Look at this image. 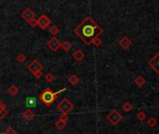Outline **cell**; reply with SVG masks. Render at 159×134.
<instances>
[{
  "label": "cell",
  "instance_id": "25",
  "mask_svg": "<svg viewBox=\"0 0 159 134\" xmlns=\"http://www.w3.org/2000/svg\"><path fill=\"white\" fill-rule=\"evenodd\" d=\"M92 44L95 45L96 47H99V46L102 44V40L99 39V37H98V38H96V39L93 40V42H92Z\"/></svg>",
  "mask_w": 159,
  "mask_h": 134
},
{
  "label": "cell",
  "instance_id": "5",
  "mask_svg": "<svg viewBox=\"0 0 159 134\" xmlns=\"http://www.w3.org/2000/svg\"><path fill=\"white\" fill-rule=\"evenodd\" d=\"M37 24H38V27L40 29L46 30L51 25V24H52V21H51V19L47 16V15L42 14V15H40L39 18L37 20Z\"/></svg>",
  "mask_w": 159,
  "mask_h": 134
},
{
  "label": "cell",
  "instance_id": "1",
  "mask_svg": "<svg viewBox=\"0 0 159 134\" xmlns=\"http://www.w3.org/2000/svg\"><path fill=\"white\" fill-rule=\"evenodd\" d=\"M74 33L81 41H83V43L89 46L96 38H98L101 34H103V29L95 22L93 18L87 16L74 29Z\"/></svg>",
  "mask_w": 159,
  "mask_h": 134
},
{
  "label": "cell",
  "instance_id": "23",
  "mask_svg": "<svg viewBox=\"0 0 159 134\" xmlns=\"http://www.w3.org/2000/svg\"><path fill=\"white\" fill-rule=\"evenodd\" d=\"M55 80V76L52 73V72H49L48 74L45 75V81L48 82H52Z\"/></svg>",
  "mask_w": 159,
  "mask_h": 134
},
{
  "label": "cell",
  "instance_id": "3",
  "mask_svg": "<svg viewBox=\"0 0 159 134\" xmlns=\"http://www.w3.org/2000/svg\"><path fill=\"white\" fill-rule=\"evenodd\" d=\"M57 109L62 113V115H68V113L74 109L73 103L69 101L68 99H64L57 105Z\"/></svg>",
  "mask_w": 159,
  "mask_h": 134
},
{
  "label": "cell",
  "instance_id": "28",
  "mask_svg": "<svg viewBox=\"0 0 159 134\" xmlns=\"http://www.w3.org/2000/svg\"><path fill=\"white\" fill-rule=\"evenodd\" d=\"M28 24H29L30 25H31L32 27H37V25H38V24H37V19L34 18L33 20L30 21V22H29Z\"/></svg>",
  "mask_w": 159,
  "mask_h": 134
},
{
  "label": "cell",
  "instance_id": "26",
  "mask_svg": "<svg viewBox=\"0 0 159 134\" xmlns=\"http://www.w3.org/2000/svg\"><path fill=\"white\" fill-rule=\"evenodd\" d=\"M3 134H18V132L15 131L11 127H9Z\"/></svg>",
  "mask_w": 159,
  "mask_h": 134
},
{
  "label": "cell",
  "instance_id": "12",
  "mask_svg": "<svg viewBox=\"0 0 159 134\" xmlns=\"http://www.w3.org/2000/svg\"><path fill=\"white\" fill-rule=\"evenodd\" d=\"M84 53L81 50L78 49V50H76L74 53L72 54V57L74 58V60H76L77 62H81V61H83V58H84Z\"/></svg>",
  "mask_w": 159,
  "mask_h": 134
},
{
  "label": "cell",
  "instance_id": "7",
  "mask_svg": "<svg viewBox=\"0 0 159 134\" xmlns=\"http://www.w3.org/2000/svg\"><path fill=\"white\" fill-rule=\"evenodd\" d=\"M149 66L156 74L159 75V52L149 61Z\"/></svg>",
  "mask_w": 159,
  "mask_h": 134
},
{
  "label": "cell",
  "instance_id": "16",
  "mask_svg": "<svg viewBox=\"0 0 159 134\" xmlns=\"http://www.w3.org/2000/svg\"><path fill=\"white\" fill-rule=\"evenodd\" d=\"M19 87L17 86V85H12L11 87L9 88V90H8V92L11 94V96H16L18 93H19Z\"/></svg>",
  "mask_w": 159,
  "mask_h": 134
},
{
  "label": "cell",
  "instance_id": "2",
  "mask_svg": "<svg viewBox=\"0 0 159 134\" xmlns=\"http://www.w3.org/2000/svg\"><path fill=\"white\" fill-rule=\"evenodd\" d=\"M65 90H66V87H64L63 89H61L57 92H53L51 90L50 87H47V88L39 95V100H41V102L46 106H51L56 100H57V95L60 94V93L64 92Z\"/></svg>",
  "mask_w": 159,
  "mask_h": 134
},
{
  "label": "cell",
  "instance_id": "19",
  "mask_svg": "<svg viewBox=\"0 0 159 134\" xmlns=\"http://www.w3.org/2000/svg\"><path fill=\"white\" fill-rule=\"evenodd\" d=\"M54 125H55V128H57L58 130H63L64 128H66V122H64L62 120L58 119V121L56 122Z\"/></svg>",
  "mask_w": 159,
  "mask_h": 134
},
{
  "label": "cell",
  "instance_id": "18",
  "mask_svg": "<svg viewBox=\"0 0 159 134\" xmlns=\"http://www.w3.org/2000/svg\"><path fill=\"white\" fill-rule=\"evenodd\" d=\"M49 32L54 37V36H56L57 34H59V32H60V28L57 27V25L53 24V25H52V27H50V28H49Z\"/></svg>",
  "mask_w": 159,
  "mask_h": 134
},
{
  "label": "cell",
  "instance_id": "15",
  "mask_svg": "<svg viewBox=\"0 0 159 134\" xmlns=\"http://www.w3.org/2000/svg\"><path fill=\"white\" fill-rule=\"evenodd\" d=\"M68 82H70V85H73V86H75V85H77L80 82V78L78 76H77L76 74H72L71 75L69 78H68Z\"/></svg>",
  "mask_w": 159,
  "mask_h": 134
},
{
  "label": "cell",
  "instance_id": "8",
  "mask_svg": "<svg viewBox=\"0 0 159 134\" xmlns=\"http://www.w3.org/2000/svg\"><path fill=\"white\" fill-rule=\"evenodd\" d=\"M47 46L48 47L53 51V52H56L59 48H60V46H61V41L55 37H53L52 39H51L50 40H48V42H47Z\"/></svg>",
  "mask_w": 159,
  "mask_h": 134
},
{
  "label": "cell",
  "instance_id": "29",
  "mask_svg": "<svg viewBox=\"0 0 159 134\" xmlns=\"http://www.w3.org/2000/svg\"><path fill=\"white\" fill-rule=\"evenodd\" d=\"M34 76H35V78L36 79H40L42 77V75H43V73H42V71H39V72H36L35 74H33Z\"/></svg>",
  "mask_w": 159,
  "mask_h": 134
},
{
  "label": "cell",
  "instance_id": "10",
  "mask_svg": "<svg viewBox=\"0 0 159 134\" xmlns=\"http://www.w3.org/2000/svg\"><path fill=\"white\" fill-rule=\"evenodd\" d=\"M119 45L124 50H127V49H129L130 46L132 45V41H131V39L129 38L126 37V36H125V37H123L119 40Z\"/></svg>",
  "mask_w": 159,
  "mask_h": 134
},
{
  "label": "cell",
  "instance_id": "21",
  "mask_svg": "<svg viewBox=\"0 0 159 134\" xmlns=\"http://www.w3.org/2000/svg\"><path fill=\"white\" fill-rule=\"evenodd\" d=\"M122 108H123V110H124L125 113H129L133 109V105L131 104V103H129V102H125V104L123 105Z\"/></svg>",
  "mask_w": 159,
  "mask_h": 134
},
{
  "label": "cell",
  "instance_id": "24",
  "mask_svg": "<svg viewBox=\"0 0 159 134\" xmlns=\"http://www.w3.org/2000/svg\"><path fill=\"white\" fill-rule=\"evenodd\" d=\"M156 124H157V121L155 118H153V117L149 118V120L147 121V126H149L150 128H153L155 126H156Z\"/></svg>",
  "mask_w": 159,
  "mask_h": 134
},
{
  "label": "cell",
  "instance_id": "30",
  "mask_svg": "<svg viewBox=\"0 0 159 134\" xmlns=\"http://www.w3.org/2000/svg\"><path fill=\"white\" fill-rule=\"evenodd\" d=\"M4 109H6V105H5L4 103L1 100H0V111H2Z\"/></svg>",
  "mask_w": 159,
  "mask_h": 134
},
{
  "label": "cell",
  "instance_id": "20",
  "mask_svg": "<svg viewBox=\"0 0 159 134\" xmlns=\"http://www.w3.org/2000/svg\"><path fill=\"white\" fill-rule=\"evenodd\" d=\"M27 59V56L25 55L24 54H19L17 56H16V60L19 62V63H21V64H24L25 61H26Z\"/></svg>",
  "mask_w": 159,
  "mask_h": 134
},
{
  "label": "cell",
  "instance_id": "6",
  "mask_svg": "<svg viewBox=\"0 0 159 134\" xmlns=\"http://www.w3.org/2000/svg\"><path fill=\"white\" fill-rule=\"evenodd\" d=\"M28 70L30 72H32V74H35L36 72L42 71L43 70V66L39 62L38 59H34L31 63L28 65Z\"/></svg>",
  "mask_w": 159,
  "mask_h": 134
},
{
  "label": "cell",
  "instance_id": "27",
  "mask_svg": "<svg viewBox=\"0 0 159 134\" xmlns=\"http://www.w3.org/2000/svg\"><path fill=\"white\" fill-rule=\"evenodd\" d=\"M7 113H8V110L7 109H4L2 111H0V121L4 119L5 116L7 115Z\"/></svg>",
  "mask_w": 159,
  "mask_h": 134
},
{
  "label": "cell",
  "instance_id": "13",
  "mask_svg": "<svg viewBox=\"0 0 159 134\" xmlns=\"http://www.w3.org/2000/svg\"><path fill=\"white\" fill-rule=\"evenodd\" d=\"M25 104H26L27 108H34L37 105V100L35 97H28L26 100H25Z\"/></svg>",
  "mask_w": 159,
  "mask_h": 134
},
{
  "label": "cell",
  "instance_id": "11",
  "mask_svg": "<svg viewBox=\"0 0 159 134\" xmlns=\"http://www.w3.org/2000/svg\"><path fill=\"white\" fill-rule=\"evenodd\" d=\"M36 115H35V113L33 111H31L30 109H27L25 112H24L23 113V118L26 121V122H30V121H32L34 118H35Z\"/></svg>",
  "mask_w": 159,
  "mask_h": 134
},
{
  "label": "cell",
  "instance_id": "4",
  "mask_svg": "<svg viewBox=\"0 0 159 134\" xmlns=\"http://www.w3.org/2000/svg\"><path fill=\"white\" fill-rule=\"evenodd\" d=\"M107 120L109 121L112 126H116L123 119V116L117 110H112L107 115Z\"/></svg>",
  "mask_w": 159,
  "mask_h": 134
},
{
  "label": "cell",
  "instance_id": "17",
  "mask_svg": "<svg viewBox=\"0 0 159 134\" xmlns=\"http://www.w3.org/2000/svg\"><path fill=\"white\" fill-rule=\"evenodd\" d=\"M61 48H62L65 52H68L69 50H71V48H72V45H71V43L69 42V41L66 40L64 41V42L61 43Z\"/></svg>",
  "mask_w": 159,
  "mask_h": 134
},
{
  "label": "cell",
  "instance_id": "14",
  "mask_svg": "<svg viewBox=\"0 0 159 134\" xmlns=\"http://www.w3.org/2000/svg\"><path fill=\"white\" fill-rule=\"evenodd\" d=\"M134 82H135L136 85H137L138 87H140V88H141V87L145 85L146 81H145V79L143 78L142 76H138V77H137V78L135 79Z\"/></svg>",
  "mask_w": 159,
  "mask_h": 134
},
{
  "label": "cell",
  "instance_id": "9",
  "mask_svg": "<svg viewBox=\"0 0 159 134\" xmlns=\"http://www.w3.org/2000/svg\"><path fill=\"white\" fill-rule=\"evenodd\" d=\"M21 16L24 21H26L27 23H29L31 20L36 18V13L30 8H26L25 10H24V11L22 12Z\"/></svg>",
  "mask_w": 159,
  "mask_h": 134
},
{
  "label": "cell",
  "instance_id": "22",
  "mask_svg": "<svg viewBox=\"0 0 159 134\" xmlns=\"http://www.w3.org/2000/svg\"><path fill=\"white\" fill-rule=\"evenodd\" d=\"M137 118H138V120H140V122H143L145 119H146V113L144 112H138L137 113Z\"/></svg>",
  "mask_w": 159,
  "mask_h": 134
}]
</instances>
